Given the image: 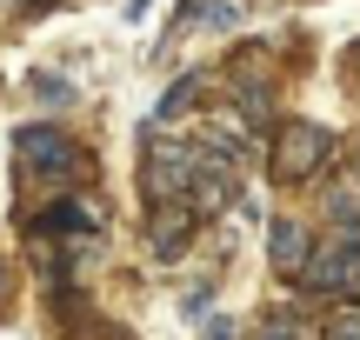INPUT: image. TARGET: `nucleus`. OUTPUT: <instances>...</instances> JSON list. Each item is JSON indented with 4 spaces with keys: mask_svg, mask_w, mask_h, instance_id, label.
<instances>
[{
    "mask_svg": "<svg viewBox=\"0 0 360 340\" xmlns=\"http://www.w3.org/2000/svg\"><path fill=\"white\" fill-rule=\"evenodd\" d=\"M200 181V147H147V167H141V187L154 207H167L174 194Z\"/></svg>",
    "mask_w": 360,
    "mask_h": 340,
    "instance_id": "7ed1b4c3",
    "label": "nucleus"
},
{
    "mask_svg": "<svg viewBox=\"0 0 360 340\" xmlns=\"http://www.w3.org/2000/svg\"><path fill=\"white\" fill-rule=\"evenodd\" d=\"M207 340H233V320H207Z\"/></svg>",
    "mask_w": 360,
    "mask_h": 340,
    "instance_id": "1a4fd4ad",
    "label": "nucleus"
},
{
    "mask_svg": "<svg viewBox=\"0 0 360 340\" xmlns=\"http://www.w3.org/2000/svg\"><path fill=\"white\" fill-rule=\"evenodd\" d=\"M334 340H360V307H354V314H340V320H334Z\"/></svg>",
    "mask_w": 360,
    "mask_h": 340,
    "instance_id": "6e6552de",
    "label": "nucleus"
},
{
    "mask_svg": "<svg viewBox=\"0 0 360 340\" xmlns=\"http://www.w3.org/2000/svg\"><path fill=\"white\" fill-rule=\"evenodd\" d=\"M307 287L314 294H340V301H354V294H360V221H354V214L340 221V234L327 240V247H314Z\"/></svg>",
    "mask_w": 360,
    "mask_h": 340,
    "instance_id": "f257e3e1",
    "label": "nucleus"
},
{
    "mask_svg": "<svg viewBox=\"0 0 360 340\" xmlns=\"http://www.w3.org/2000/svg\"><path fill=\"white\" fill-rule=\"evenodd\" d=\"M193 234V207L187 200H167V207H154V227H147V240H154V254H180Z\"/></svg>",
    "mask_w": 360,
    "mask_h": 340,
    "instance_id": "39448f33",
    "label": "nucleus"
},
{
    "mask_svg": "<svg viewBox=\"0 0 360 340\" xmlns=\"http://www.w3.org/2000/svg\"><path fill=\"white\" fill-rule=\"evenodd\" d=\"M327 154H334V133H327V127H314V120H287L281 140H274V174H281V181H307Z\"/></svg>",
    "mask_w": 360,
    "mask_h": 340,
    "instance_id": "f03ea898",
    "label": "nucleus"
},
{
    "mask_svg": "<svg viewBox=\"0 0 360 340\" xmlns=\"http://www.w3.org/2000/svg\"><path fill=\"white\" fill-rule=\"evenodd\" d=\"M13 154H20L27 174H67V167H74V147H67L53 127H27L20 140H13Z\"/></svg>",
    "mask_w": 360,
    "mask_h": 340,
    "instance_id": "20e7f679",
    "label": "nucleus"
},
{
    "mask_svg": "<svg viewBox=\"0 0 360 340\" xmlns=\"http://www.w3.org/2000/svg\"><path fill=\"white\" fill-rule=\"evenodd\" d=\"M267 247H274V267H287V274H307V267H314V240H307L300 221H281L267 234Z\"/></svg>",
    "mask_w": 360,
    "mask_h": 340,
    "instance_id": "423d86ee",
    "label": "nucleus"
},
{
    "mask_svg": "<svg viewBox=\"0 0 360 340\" xmlns=\"http://www.w3.org/2000/svg\"><path fill=\"white\" fill-rule=\"evenodd\" d=\"M193 93H200V74H180L174 87H167V100H160V120H174V114H187V107H193Z\"/></svg>",
    "mask_w": 360,
    "mask_h": 340,
    "instance_id": "0eeeda50",
    "label": "nucleus"
},
{
    "mask_svg": "<svg viewBox=\"0 0 360 340\" xmlns=\"http://www.w3.org/2000/svg\"><path fill=\"white\" fill-rule=\"evenodd\" d=\"M254 340H294V334H287V327H281V320H274V327H260Z\"/></svg>",
    "mask_w": 360,
    "mask_h": 340,
    "instance_id": "9d476101",
    "label": "nucleus"
}]
</instances>
